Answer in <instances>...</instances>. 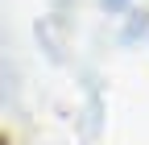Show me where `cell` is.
<instances>
[{
  "label": "cell",
  "instance_id": "1",
  "mask_svg": "<svg viewBox=\"0 0 149 145\" xmlns=\"http://www.w3.org/2000/svg\"><path fill=\"white\" fill-rule=\"evenodd\" d=\"M0 145H8V141H4V137H0Z\"/></svg>",
  "mask_w": 149,
  "mask_h": 145
}]
</instances>
